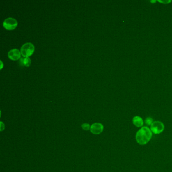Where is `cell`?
Listing matches in <instances>:
<instances>
[{"mask_svg":"<svg viewBox=\"0 0 172 172\" xmlns=\"http://www.w3.org/2000/svg\"><path fill=\"white\" fill-rule=\"evenodd\" d=\"M153 133L150 129L147 126H144L139 129L136 133L135 139L136 142L139 145L144 146L148 144L151 140Z\"/></svg>","mask_w":172,"mask_h":172,"instance_id":"cell-1","label":"cell"},{"mask_svg":"<svg viewBox=\"0 0 172 172\" xmlns=\"http://www.w3.org/2000/svg\"><path fill=\"white\" fill-rule=\"evenodd\" d=\"M34 51V45L31 42H27L23 44L20 49L21 55L24 58L30 57L33 54Z\"/></svg>","mask_w":172,"mask_h":172,"instance_id":"cell-2","label":"cell"},{"mask_svg":"<svg viewBox=\"0 0 172 172\" xmlns=\"http://www.w3.org/2000/svg\"><path fill=\"white\" fill-rule=\"evenodd\" d=\"M150 130L152 133L155 134H159L165 130V125L161 121H153L150 126Z\"/></svg>","mask_w":172,"mask_h":172,"instance_id":"cell-3","label":"cell"},{"mask_svg":"<svg viewBox=\"0 0 172 172\" xmlns=\"http://www.w3.org/2000/svg\"><path fill=\"white\" fill-rule=\"evenodd\" d=\"M3 26L7 30H13L17 26L18 22L16 19L12 17L8 18L3 22Z\"/></svg>","mask_w":172,"mask_h":172,"instance_id":"cell-4","label":"cell"},{"mask_svg":"<svg viewBox=\"0 0 172 172\" xmlns=\"http://www.w3.org/2000/svg\"><path fill=\"white\" fill-rule=\"evenodd\" d=\"M90 130L93 134H100L104 130V126L101 123H94L91 126Z\"/></svg>","mask_w":172,"mask_h":172,"instance_id":"cell-5","label":"cell"},{"mask_svg":"<svg viewBox=\"0 0 172 172\" xmlns=\"http://www.w3.org/2000/svg\"><path fill=\"white\" fill-rule=\"evenodd\" d=\"M21 52L17 49H11L8 54V56L10 59L12 60L16 61L20 59L21 58Z\"/></svg>","mask_w":172,"mask_h":172,"instance_id":"cell-6","label":"cell"},{"mask_svg":"<svg viewBox=\"0 0 172 172\" xmlns=\"http://www.w3.org/2000/svg\"><path fill=\"white\" fill-rule=\"evenodd\" d=\"M132 122L135 126H136L137 128H141L143 126V120L141 118L138 116H136L133 117Z\"/></svg>","mask_w":172,"mask_h":172,"instance_id":"cell-7","label":"cell"},{"mask_svg":"<svg viewBox=\"0 0 172 172\" xmlns=\"http://www.w3.org/2000/svg\"><path fill=\"white\" fill-rule=\"evenodd\" d=\"M20 64L21 65L24 66H30V64H31V60L29 57L21 58Z\"/></svg>","mask_w":172,"mask_h":172,"instance_id":"cell-8","label":"cell"},{"mask_svg":"<svg viewBox=\"0 0 172 172\" xmlns=\"http://www.w3.org/2000/svg\"><path fill=\"white\" fill-rule=\"evenodd\" d=\"M144 122L147 126H151V124L153 122V119L151 117H148L146 118Z\"/></svg>","mask_w":172,"mask_h":172,"instance_id":"cell-9","label":"cell"},{"mask_svg":"<svg viewBox=\"0 0 172 172\" xmlns=\"http://www.w3.org/2000/svg\"><path fill=\"white\" fill-rule=\"evenodd\" d=\"M91 127V126L89 124H87V123H84L82 125V128L83 130L85 131H88L90 130Z\"/></svg>","mask_w":172,"mask_h":172,"instance_id":"cell-10","label":"cell"},{"mask_svg":"<svg viewBox=\"0 0 172 172\" xmlns=\"http://www.w3.org/2000/svg\"><path fill=\"white\" fill-rule=\"evenodd\" d=\"M4 129H5V125H4L3 123L2 122H1V131H2L4 130Z\"/></svg>","mask_w":172,"mask_h":172,"instance_id":"cell-11","label":"cell"},{"mask_svg":"<svg viewBox=\"0 0 172 172\" xmlns=\"http://www.w3.org/2000/svg\"><path fill=\"white\" fill-rule=\"evenodd\" d=\"M1 63H2V68H1V69H2V67H3V62H2V61H1Z\"/></svg>","mask_w":172,"mask_h":172,"instance_id":"cell-12","label":"cell"}]
</instances>
